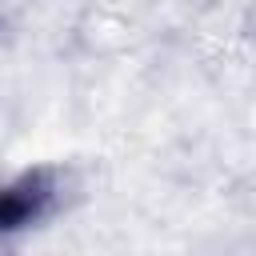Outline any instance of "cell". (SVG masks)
I'll return each mask as SVG.
<instances>
[{"instance_id": "cell-1", "label": "cell", "mask_w": 256, "mask_h": 256, "mask_svg": "<svg viewBox=\"0 0 256 256\" xmlns=\"http://www.w3.org/2000/svg\"><path fill=\"white\" fill-rule=\"evenodd\" d=\"M52 204H56V180L48 168L20 172V176L4 180L0 184V236L40 224L52 212Z\"/></svg>"}]
</instances>
